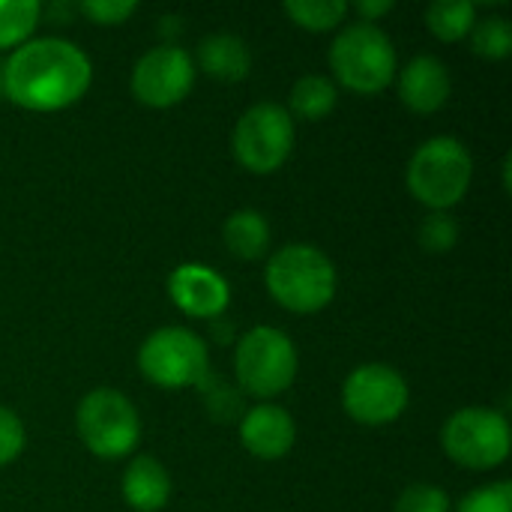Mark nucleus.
<instances>
[{
  "instance_id": "4be33fe9",
  "label": "nucleus",
  "mask_w": 512,
  "mask_h": 512,
  "mask_svg": "<svg viewBox=\"0 0 512 512\" xmlns=\"http://www.w3.org/2000/svg\"><path fill=\"white\" fill-rule=\"evenodd\" d=\"M471 48L486 60H507L512 54V24L501 15L477 18L471 27Z\"/></svg>"
},
{
  "instance_id": "f03ea898",
  "label": "nucleus",
  "mask_w": 512,
  "mask_h": 512,
  "mask_svg": "<svg viewBox=\"0 0 512 512\" xmlns=\"http://www.w3.org/2000/svg\"><path fill=\"white\" fill-rule=\"evenodd\" d=\"M264 285L285 312L318 315L333 303L339 273L321 249L309 243H288L270 255L264 267Z\"/></svg>"
},
{
  "instance_id": "5701e85b",
  "label": "nucleus",
  "mask_w": 512,
  "mask_h": 512,
  "mask_svg": "<svg viewBox=\"0 0 512 512\" xmlns=\"http://www.w3.org/2000/svg\"><path fill=\"white\" fill-rule=\"evenodd\" d=\"M417 243L432 255H444L459 243V222L450 213H429L417 228Z\"/></svg>"
},
{
  "instance_id": "412c9836",
  "label": "nucleus",
  "mask_w": 512,
  "mask_h": 512,
  "mask_svg": "<svg viewBox=\"0 0 512 512\" xmlns=\"http://www.w3.org/2000/svg\"><path fill=\"white\" fill-rule=\"evenodd\" d=\"M42 21V6L36 0H3L0 3V51L21 48L33 39V30Z\"/></svg>"
},
{
  "instance_id": "6e6552de",
  "label": "nucleus",
  "mask_w": 512,
  "mask_h": 512,
  "mask_svg": "<svg viewBox=\"0 0 512 512\" xmlns=\"http://www.w3.org/2000/svg\"><path fill=\"white\" fill-rule=\"evenodd\" d=\"M441 447L459 468L495 471L510 459V423L501 411L483 405L459 408L441 429Z\"/></svg>"
},
{
  "instance_id": "39448f33",
  "label": "nucleus",
  "mask_w": 512,
  "mask_h": 512,
  "mask_svg": "<svg viewBox=\"0 0 512 512\" xmlns=\"http://www.w3.org/2000/svg\"><path fill=\"white\" fill-rule=\"evenodd\" d=\"M297 369V348L279 327L258 324L240 336L234 351V375L243 393L255 399H276L294 384Z\"/></svg>"
},
{
  "instance_id": "6ab92c4d",
  "label": "nucleus",
  "mask_w": 512,
  "mask_h": 512,
  "mask_svg": "<svg viewBox=\"0 0 512 512\" xmlns=\"http://www.w3.org/2000/svg\"><path fill=\"white\" fill-rule=\"evenodd\" d=\"M477 21V6L471 0H435L426 9V27L441 42H462Z\"/></svg>"
},
{
  "instance_id": "423d86ee",
  "label": "nucleus",
  "mask_w": 512,
  "mask_h": 512,
  "mask_svg": "<svg viewBox=\"0 0 512 512\" xmlns=\"http://www.w3.org/2000/svg\"><path fill=\"white\" fill-rule=\"evenodd\" d=\"M75 432L96 459H126L141 441V417L129 396L111 387L90 390L75 408Z\"/></svg>"
},
{
  "instance_id": "1a4fd4ad",
  "label": "nucleus",
  "mask_w": 512,
  "mask_h": 512,
  "mask_svg": "<svg viewBox=\"0 0 512 512\" xmlns=\"http://www.w3.org/2000/svg\"><path fill=\"white\" fill-rule=\"evenodd\" d=\"M234 159L249 174H273L294 153V117L285 105L258 102L246 108L231 135Z\"/></svg>"
},
{
  "instance_id": "393cba45",
  "label": "nucleus",
  "mask_w": 512,
  "mask_h": 512,
  "mask_svg": "<svg viewBox=\"0 0 512 512\" xmlns=\"http://www.w3.org/2000/svg\"><path fill=\"white\" fill-rule=\"evenodd\" d=\"M456 512H512V486L507 480L480 486L459 501Z\"/></svg>"
},
{
  "instance_id": "4468645a",
  "label": "nucleus",
  "mask_w": 512,
  "mask_h": 512,
  "mask_svg": "<svg viewBox=\"0 0 512 512\" xmlns=\"http://www.w3.org/2000/svg\"><path fill=\"white\" fill-rule=\"evenodd\" d=\"M450 93V69L432 54L408 60V66L399 72V99L414 114H438L450 102Z\"/></svg>"
},
{
  "instance_id": "a878e982",
  "label": "nucleus",
  "mask_w": 512,
  "mask_h": 512,
  "mask_svg": "<svg viewBox=\"0 0 512 512\" xmlns=\"http://www.w3.org/2000/svg\"><path fill=\"white\" fill-rule=\"evenodd\" d=\"M24 444H27V432L21 417L12 408L0 405V468L12 465L24 453Z\"/></svg>"
},
{
  "instance_id": "f3484780",
  "label": "nucleus",
  "mask_w": 512,
  "mask_h": 512,
  "mask_svg": "<svg viewBox=\"0 0 512 512\" xmlns=\"http://www.w3.org/2000/svg\"><path fill=\"white\" fill-rule=\"evenodd\" d=\"M222 243L240 261H261L270 249V222L252 207L234 210L222 225Z\"/></svg>"
},
{
  "instance_id": "f257e3e1",
  "label": "nucleus",
  "mask_w": 512,
  "mask_h": 512,
  "mask_svg": "<svg viewBox=\"0 0 512 512\" xmlns=\"http://www.w3.org/2000/svg\"><path fill=\"white\" fill-rule=\"evenodd\" d=\"M3 96L36 114L72 108L93 81V63L75 42L63 36L27 39L15 48L0 72Z\"/></svg>"
},
{
  "instance_id": "c85d7f7f",
  "label": "nucleus",
  "mask_w": 512,
  "mask_h": 512,
  "mask_svg": "<svg viewBox=\"0 0 512 512\" xmlns=\"http://www.w3.org/2000/svg\"><path fill=\"white\" fill-rule=\"evenodd\" d=\"M0 99H3V81H0Z\"/></svg>"
},
{
  "instance_id": "a211bd4d",
  "label": "nucleus",
  "mask_w": 512,
  "mask_h": 512,
  "mask_svg": "<svg viewBox=\"0 0 512 512\" xmlns=\"http://www.w3.org/2000/svg\"><path fill=\"white\" fill-rule=\"evenodd\" d=\"M339 102V90L336 84L327 78V75H303L291 84V93H288V114L291 117H300V120H324L333 114Z\"/></svg>"
},
{
  "instance_id": "f8f14e48",
  "label": "nucleus",
  "mask_w": 512,
  "mask_h": 512,
  "mask_svg": "<svg viewBox=\"0 0 512 512\" xmlns=\"http://www.w3.org/2000/svg\"><path fill=\"white\" fill-rule=\"evenodd\" d=\"M168 297L189 318L219 321L231 306V285L219 270L189 261L168 273Z\"/></svg>"
},
{
  "instance_id": "cd10ccee",
  "label": "nucleus",
  "mask_w": 512,
  "mask_h": 512,
  "mask_svg": "<svg viewBox=\"0 0 512 512\" xmlns=\"http://www.w3.org/2000/svg\"><path fill=\"white\" fill-rule=\"evenodd\" d=\"M354 9H357L360 21H366V24H375L378 18H384L387 12H393V0H360Z\"/></svg>"
},
{
  "instance_id": "7ed1b4c3",
  "label": "nucleus",
  "mask_w": 512,
  "mask_h": 512,
  "mask_svg": "<svg viewBox=\"0 0 512 512\" xmlns=\"http://www.w3.org/2000/svg\"><path fill=\"white\" fill-rule=\"evenodd\" d=\"M474 180V156L453 135H435L423 141L405 168V186L414 201L432 213H450L465 201Z\"/></svg>"
},
{
  "instance_id": "0eeeda50",
  "label": "nucleus",
  "mask_w": 512,
  "mask_h": 512,
  "mask_svg": "<svg viewBox=\"0 0 512 512\" xmlns=\"http://www.w3.org/2000/svg\"><path fill=\"white\" fill-rule=\"evenodd\" d=\"M138 372L159 390H189L207 381V342L189 327H159L138 348Z\"/></svg>"
},
{
  "instance_id": "9b49d317",
  "label": "nucleus",
  "mask_w": 512,
  "mask_h": 512,
  "mask_svg": "<svg viewBox=\"0 0 512 512\" xmlns=\"http://www.w3.org/2000/svg\"><path fill=\"white\" fill-rule=\"evenodd\" d=\"M195 60L186 48L171 42L144 51L132 69V96L147 108H174L195 87Z\"/></svg>"
},
{
  "instance_id": "dca6fc26",
  "label": "nucleus",
  "mask_w": 512,
  "mask_h": 512,
  "mask_svg": "<svg viewBox=\"0 0 512 512\" xmlns=\"http://www.w3.org/2000/svg\"><path fill=\"white\" fill-rule=\"evenodd\" d=\"M198 66L207 78L222 84H237L252 69L249 45L234 33H210L198 45ZM195 66V69H198Z\"/></svg>"
},
{
  "instance_id": "2eb2a0df",
  "label": "nucleus",
  "mask_w": 512,
  "mask_h": 512,
  "mask_svg": "<svg viewBox=\"0 0 512 512\" xmlns=\"http://www.w3.org/2000/svg\"><path fill=\"white\" fill-rule=\"evenodd\" d=\"M171 474L153 456H135L120 480V495L135 512H162L171 501Z\"/></svg>"
},
{
  "instance_id": "9d476101",
  "label": "nucleus",
  "mask_w": 512,
  "mask_h": 512,
  "mask_svg": "<svg viewBox=\"0 0 512 512\" xmlns=\"http://www.w3.org/2000/svg\"><path fill=\"white\" fill-rule=\"evenodd\" d=\"M411 402V387L402 372L387 363H363L342 384V408L360 426H390Z\"/></svg>"
},
{
  "instance_id": "aec40b11",
  "label": "nucleus",
  "mask_w": 512,
  "mask_h": 512,
  "mask_svg": "<svg viewBox=\"0 0 512 512\" xmlns=\"http://www.w3.org/2000/svg\"><path fill=\"white\" fill-rule=\"evenodd\" d=\"M285 15L306 33H330L348 18L345 0H285Z\"/></svg>"
},
{
  "instance_id": "20e7f679",
  "label": "nucleus",
  "mask_w": 512,
  "mask_h": 512,
  "mask_svg": "<svg viewBox=\"0 0 512 512\" xmlns=\"http://www.w3.org/2000/svg\"><path fill=\"white\" fill-rule=\"evenodd\" d=\"M330 69L336 81L351 93H384L399 75L396 45L378 24H348L330 45Z\"/></svg>"
},
{
  "instance_id": "b1692460",
  "label": "nucleus",
  "mask_w": 512,
  "mask_h": 512,
  "mask_svg": "<svg viewBox=\"0 0 512 512\" xmlns=\"http://www.w3.org/2000/svg\"><path fill=\"white\" fill-rule=\"evenodd\" d=\"M393 512H450V495L441 486L414 483L396 498Z\"/></svg>"
},
{
  "instance_id": "ddd939ff",
  "label": "nucleus",
  "mask_w": 512,
  "mask_h": 512,
  "mask_svg": "<svg viewBox=\"0 0 512 512\" xmlns=\"http://www.w3.org/2000/svg\"><path fill=\"white\" fill-rule=\"evenodd\" d=\"M240 444L249 456H255L261 462H279L297 444V423L285 408H279L273 402H261L243 414Z\"/></svg>"
},
{
  "instance_id": "bb28decb",
  "label": "nucleus",
  "mask_w": 512,
  "mask_h": 512,
  "mask_svg": "<svg viewBox=\"0 0 512 512\" xmlns=\"http://www.w3.org/2000/svg\"><path fill=\"white\" fill-rule=\"evenodd\" d=\"M78 12L84 18H90L93 24L117 27L138 12V3L135 0H84V3H78Z\"/></svg>"
}]
</instances>
